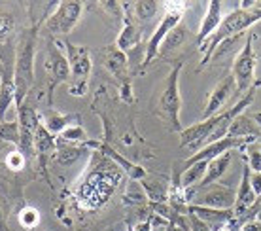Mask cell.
<instances>
[{
	"label": "cell",
	"mask_w": 261,
	"mask_h": 231,
	"mask_svg": "<svg viewBox=\"0 0 261 231\" xmlns=\"http://www.w3.org/2000/svg\"><path fill=\"white\" fill-rule=\"evenodd\" d=\"M38 27L25 29L15 44L13 55V74H15V105L19 108L25 102L29 89L34 82V53H36Z\"/></svg>",
	"instance_id": "6da1fadb"
},
{
	"label": "cell",
	"mask_w": 261,
	"mask_h": 231,
	"mask_svg": "<svg viewBox=\"0 0 261 231\" xmlns=\"http://www.w3.org/2000/svg\"><path fill=\"white\" fill-rule=\"evenodd\" d=\"M261 21V6L259 8H241V10H235V12H231L222 21V25L218 27V31H216L212 36H210L204 44H202L199 49L201 52L206 53V59L204 63L210 59V55L212 52L216 49V46H220L222 42L229 40L231 36L235 38V36H241V33H244L246 29Z\"/></svg>",
	"instance_id": "7a4b0ae2"
},
{
	"label": "cell",
	"mask_w": 261,
	"mask_h": 231,
	"mask_svg": "<svg viewBox=\"0 0 261 231\" xmlns=\"http://www.w3.org/2000/svg\"><path fill=\"white\" fill-rule=\"evenodd\" d=\"M63 49L66 52V59H68V65H70L72 78H74L68 91H70V95L80 97L87 89V80H89V74H91V68H93L89 49L84 46H74L70 42H65Z\"/></svg>",
	"instance_id": "3957f363"
},
{
	"label": "cell",
	"mask_w": 261,
	"mask_h": 231,
	"mask_svg": "<svg viewBox=\"0 0 261 231\" xmlns=\"http://www.w3.org/2000/svg\"><path fill=\"white\" fill-rule=\"evenodd\" d=\"M110 180H112L110 171L100 169V171L93 172L91 176L84 182V186L78 190L80 205L84 207L102 205L106 199H108V193L114 192V188L118 184V182H110Z\"/></svg>",
	"instance_id": "277c9868"
},
{
	"label": "cell",
	"mask_w": 261,
	"mask_h": 231,
	"mask_svg": "<svg viewBox=\"0 0 261 231\" xmlns=\"http://www.w3.org/2000/svg\"><path fill=\"white\" fill-rule=\"evenodd\" d=\"M182 70V65H176L172 68V72L169 74L165 91L159 100V112L163 114L165 119L169 121V125L172 127V131L182 133V125H180V108H182V99H180V91H178V74Z\"/></svg>",
	"instance_id": "5b68a950"
},
{
	"label": "cell",
	"mask_w": 261,
	"mask_h": 231,
	"mask_svg": "<svg viewBox=\"0 0 261 231\" xmlns=\"http://www.w3.org/2000/svg\"><path fill=\"white\" fill-rule=\"evenodd\" d=\"M46 68H47V74H49L47 100H49V105H53V91H55V87L59 86V84L68 82L72 76L70 65H68L66 55L63 53V44H61V42H55V40L49 42V46H47Z\"/></svg>",
	"instance_id": "8992f818"
},
{
	"label": "cell",
	"mask_w": 261,
	"mask_h": 231,
	"mask_svg": "<svg viewBox=\"0 0 261 231\" xmlns=\"http://www.w3.org/2000/svg\"><path fill=\"white\" fill-rule=\"evenodd\" d=\"M182 8L184 6L182 4H178V2L176 4H172V6L169 4V10H167V13H165V17L161 19V23H159V27H157V31L153 33L150 42H148L146 55H144V66L150 65L151 61L155 59L159 49H161V46H163V40L167 38L178 25H180V21H182V17H184Z\"/></svg>",
	"instance_id": "52a82bcc"
},
{
	"label": "cell",
	"mask_w": 261,
	"mask_h": 231,
	"mask_svg": "<svg viewBox=\"0 0 261 231\" xmlns=\"http://www.w3.org/2000/svg\"><path fill=\"white\" fill-rule=\"evenodd\" d=\"M82 2H57V10L46 19V29L51 34H68L82 19Z\"/></svg>",
	"instance_id": "ba28073f"
},
{
	"label": "cell",
	"mask_w": 261,
	"mask_h": 231,
	"mask_svg": "<svg viewBox=\"0 0 261 231\" xmlns=\"http://www.w3.org/2000/svg\"><path fill=\"white\" fill-rule=\"evenodd\" d=\"M255 76V57H254V47H252V38H248V42L242 46V49L239 52L233 65V78L235 84L239 87V91H250L252 84H254Z\"/></svg>",
	"instance_id": "9c48e42d"
},
{
	"label": "cell",
	"mask_w": 261,
	"mask_h": 231,
	"mask_svg": "<svg viewBox=\"0 0 261 231\" xmlns=\"http://www.w3.org/2000/svg\"><path fill=\"white\" fill-rule=\"evenodd\" d=\"M17 121H19V129H21V142H19V150L23 156H31L34 150V131H36V125L40 123V118L36 110H34L31 105H23L17 108Z\"/></svg>",
	"instance_id": "30bf717a"
},
{
	"label": "cell",
	"mask_w": 261,
	"mask_h": 231,
	"mask_svg": "<svg viewBox=\"0 0 261 231\" xmlns=\"http://www.w3.org/2000/svg\"><path fill=\"white\" fill-rule=\"evenodd\" d=\"M235 86H237L235 78H233V74H231V76L223 78L222 82L214 87V91L210 93V97H208V105H206L204 112H202V121L218 116V112L222 110V106L225 105V100L229 99V95H231V91H233Z\"/></svg>",
	"instance_id": "8fae6325"
},
{
	"label": "cell",
	"mask_w": 261,
	"mask_h": 231,
	"mask_svg": "<svg viewBox=\"0 0 261 231\" xmlns=\"http://www.w3.org/2000/svg\"><path fill=\"white\" fill-rule=\"evenodd\" d=\"M235 195L231 190L214 186L206 193H202V197L197 201V207H206V209H216V211H227L231 207H235Z\"/></svg>",
	"instance_id": "7c38bea8"
},
{
	"label": "cell",
	"mask_w": 261,
	"mask_h": 231,
	"mask_svg": "<svg viewBox=\"0 0 261 231\" xmlns=\"http://www.w3.org/2000/svg\"><path fill=\"white\" fill-rule=\"evenodd\" d=\"M13 100H15V74H13V63H10L0 70V119L2 121Z\"/></svg>",
	"instance_id": "4fadbf2b"
},
{
	"label": "cell",
	"mask_w": 261,
	"mask_h": 231,
	"mask_svg": "<svg viewBox=\"0 0 261 231\" xmlns=\"http://www.w3.org/2000/svg\"><path fill=\"white\" fill-rule=\"evenodd\" d=\"M222 4L220 2H208V10H206V15L201 23V29H199V34H197V42H199V47L206 42V40L212 36V34L218 31V27L222 25Z\"/></svg>",
	"instance_id": "5bb4252c"
},
{
	"label": "cell",
	"mask_w": 261,
	"mask_h": 231,
	"mask_svg": "<svg viewBox=\"0 0 261 231\" xmlns=\"http://www.w3.org/2000/svg\"><path fill=\"white\" fill-rule=\"evenodd\" d=\"M34 150L38 153L42 167H44V161L53 152H57V137L47 131L44 123H42V119H40V123L36 125V131H34Z\"/></svg>",
	"instance_id": "9a60e30c"
},
{
	"label": "cell",
	"mask_w": 261,
	"mask_h": 231,
	"mask_svg": "<svg viewBox=\"0 0 261 231\" xmlns=\"http://www.w3.org/2000/svg\"><path fill=\"white\" fill-rule=\"evenodd\" d=\"M140 27H138V21L133 17V13H125V27L123 31L119 33L118 36V42H116V47H118L119 52H129L133 47L137 46L138 42H140Z\"/></svg>",
	"instance_id": "2e32d148"
},
{
	"label": "cell",
	"mask_w": 261,
	"mask_h": 231,
	"mask_svg": "<svg viewBox=\"0 0 261 231\" xmlns=\"http://www.w3.org/2000/svg\"><path fill=\"white\" fill-rule=\"evenodd\" d=\"M255 199H257V195H255L254 190H252V184H250V172H248V167H246V169H244V174H242L241 186H239V192H237V195H235L237 214H242L244 211H248L250 207L255 203Z\"/></svg>",
	"instance_id": "e0dca14e"
},
{
	"label": "cell",
	"mask_w": 261,
	"mask_h": 231,
	"mask_svg": "<svg viewBox=\"0 0 261 231\" xmlns=\"http://www.w3.org/2000/svg\"><path fill=\"white\" fill-rule=\"evenodd\" d=\"M84 146H89V148H100V152L105 153V156H108L110 159H114L116 163H118L123 171H127V174H129L133 180H137V178H142L144 176V169H140V167L137 165H133L130 161H127L125 158H121L119 153H116L114 150H112L108 144H98V142H85Z\"/></svg>",
	"instance_id": "ac0fdd59"
},
{
	"label": "cell",
	"mask_w": 261,
	"mask_h": 231,
	"mask_svg": "<svg viewBox=\"0 0 261 231\" xmlns=\"http://www.w3.org/2000/svg\"><path fill=\"white\" fill-rule=\"evenodd\" d=\"M206 169H208V161H199V163H193L191 167H188L182 172V178H180L182 190L201 186V182L204 180V174H206Z\"/></svg>",
	"instance_id": "d6986e66"
},
{
	"label": "cell",
	"mask_w": 261,
	"mask_h": 231,
	"mask_svg": "<svg viewBox=\"0 0 261 231\" xmlns=\"http://www.w3.org/2000/svg\"><path fill=\"white\" fill-rule=\"evenodd\" d=\"M229 161H231V153L229 152L223 153V156H220V158L212 159V161L208 163V169H206L204 180L201 182V188H204V186H208V184H214L218 178H222V174L227 171Z\"/></svg>",
	"instance_id": "ffe728a7"
},
{
	"label": "cell",
	"mask_w": 261,
	"mask_h": 231,
	"mask_svg": "<svg viewBox=\"0 0 261 231\" xmlns=\"http://www.w3.org/2000/svg\"><path fill=\"white\" fill-rule=\"evenodd\" d=\"M42 123H44V127H46L51 135H55V137H59L66 127L74 125V123H72V116H65V114H57V112L47 114L46 118L42 119Z\"/></svg>",
	"instance_id": "44dd1931"
},
{
	"label": "cell",
	"mask_w": 261,
	"mask_h": 231,
	"mask_svg": "<svg viewBox=\"0 0 261 231\" xmlns=\"http://www.w3.org/2000/svg\"><path fill=\"white\" fill-rule=\"evenodd\" d=\"M129 8L133 10V17L138 21V23H144V21H150L153 15L157 13V8L159 4L153 2V0H142V2H130Z\"/></svg>",
	"instance_id": "7402d4cb"
},
{
	"label": "cell",
	"mask_w": 261,
	"mask_h": 231,
	"mask_svg": "<svg viewBox=\"0 0 261 231\" xmlns=\"http://www.w3.org/2000/svg\"><path fill=\"white\" fill-rule=\"evenodd\" d=\"M106 66L118 78H123L125 72H127V57H125V53L119 52L118 47H114V49L110 47L108 53H106Z\"/></svg>",
	"instance_id": "603a6c76"
},
{
	"label": "cell",
	"mask_w": 261,
	"mask_h": 231,
	"mask_svg": "<svg viewBox=\"0 0 261 231\" xmlns=\"http://www.w3.org/2000/svg\"><path fill=\"white\" fill-rule=\"evenodd\" d=\"M257 133V127L254 125V119L250 118H237L231 125H229V135L227 137H235V139H246L248 135L255 137ZM248 140V139H246Z\"/></svg>",
	"instance_id": "cb8c5ba5"
},
{
	"label": "cell",
	"mask_w": 261,
	"mask_h": 231,
	"mask_svg": "<svg viewBox=\"0 0 261 231\" xmlns=\"http://www.w3.org/2000/svg\"><path fill=\"white\" fill-rule=\"evenodd\" d=\"M84 153V148L80 146H59L57 144V152H55V161L61 163V165H74Z\"/></svg>",
	"instance_id": "d4e9b609"
},
{
	"label": "cell",
	"mask_w": 261,
	"mask_h": 231,
	"mask_svg": "<svg viewBox=\"0 0 261 231\" xmlns=\"http://www.w3.org/2000/svg\"><path fill=\"white\" fill-rule=\"evenodd\" d=\"M0 140H4V142H12L13 146H17L19 148V142H21V129H19V121L15 119V121H2L0 123Z\"/></svg>",
	"instance_id": "484cf974"
},
{
	"label": "cell",
	"mask_w": 261,
	"mask_h": 231,
	"mask_svg": "<svg viewBox=\"0 0 261 231\" xmlns=\"http://www.w3.org/2000/svg\"><path fill=\"white\" fill-rule=\"evenodd\" d=\"M57 142H66V144H85L87 140H85V131H84V127H80V125H70V127H66L65 131L61 133L59 137H57Z\"/></svg>",
	"instance_id": "4316f807"
},
{
	"label": "cell",
	"mask_w": 261,
	"mask_h": 231,
	"mask_svg": "<svg viewBox=\"0 0 261 231\" xmlns=\"http://www.w3.org/2000/svg\"><path fill=\"white\" fill-rule=\"evenodd\" d=\"M184 40H186V31H184V27L178 25L172 33L167 36V38L163 40L165 44L161 46V49L159 52L161 53H170V52H174V49H178V47L184 44Z\"/></svg>",
	"instance_id": "83f0119b"
},
{
	"label": "cell",
	"mask_w": 261,
	"mask_h": 231,
	"mask_svg": "<svg viewBox=\"0 0 261 231\" xmlns=\"http://www.w3.org/2000/svg\"><path fill=\"white\" fill-rule=\"evenodd\" d=\"M19 222L21 225L25 227V229H33V227H36L40 222V214L36 209H33V207H25V209H21L19 212Z\"/></svg>",
	"instance_id": "f1b7e54d"
},
{
	"label": "cell",
	"mask_w": 261,
	"mask_h": 231,
	"mask_svg": "<svg viewBox=\"0 0 261 231\" xmlns=\"http://www.w3.org/2000/svg\"><path fill=\"white\" fill-rule=\"evenodd\" d=\"M13 29H15V19H13V15L0 10V44L13 33Z\"/></svg>",
	"instance_id": "f546056e"
},
{
	"label": "cell",
	"mask_w": 261,
	"mask_h": 231,
	"mask_svg": "<svg viewBox=\"0 0 261 231\" xmlns=\"http://www.w3.org/2000/svg\"><path fill=\"white\" fill-rule=\"evenodd\" d=\"M23 163H25V156L19 150H15V152L6 156V165H10V169H13V171H19L21 167H23Z\"/></svg>",
	"instance_id": "4dcf8cb0"
},
{
	"label": "cell",
	"mask_w": 261,
	"mask_h": 231,
	"mask_svg": "<svg viewBox=\"0 0 261 231\" xmlns=\"http://www.w3.org/2000/svg\"><path fill=\"white\" fill-rule=\"evenodd\" d=\"M191 227H193V231H210L208 224L202 222V220L199 218V216H195L193 212H191Z\"/></svg>",
	"instance_id": "1f68e13d"
},
{
	"label": "cell",
	"mask_w": 261,
	"mask_h": 231,
	"mask_svg": "<svg viewBox=\"0 0 261 231\" xmlns=\"http://www.w3.org/2000/svg\"><path fill=\"white\" fill-rule=\"evenodd\" d=\"M250 169L254 172H261V152L250 153Z\"/></svg>",
	"instance_id": "d6a6232c"
},
{
	"label": "cell",
	"mask_w": 261,
	"mask_h": 231,
	"mask_svg": "<svg viewBox=\"0 0 261 231\" xmlns=\"http://www.w3.org/2000/svg\"><path fill=\"white\" fill-rule=\"evenodd\" d=\"M250 184H252V190H254L255 195H261V172L250 174Z\"/></svg>",
	"instance_id": "836d02e7"
},
{
	"label": "cell",
	"mask_w": 261,
	"mask_h": 231,
	"mask_svg": "<svg viewBox=\"0 0 261 231\" xmlns=\"http://www.w3.org/2000/svg\"><path fill=\"white\" fill-rule=\"evenodd\" d=\"M241 231H261V220H250L242 225Z\"/></svg>",
	"instance_id": "e575fe53"
},
{
	"label": "cell",
	"mask_w": 261,
	"mask_h": 231,
	"mask_svg": "<svg viewBox=\"0 0 261 231\" xmlns=\"http://www.w3.org/2000/svg\"><path fill=\"white\" fill-rule=\"evenodd\" d=\"M6 227V214H4V207L0 203V231H4Z\"/></svg>",
	"instance_id": "d590c367"
},
{
	"label": "cell",
	"mask_w": 261,
	"mask_h": 231,
	"mask_svg": "<svg viewBox=\"0 0 261 231\" xmlns=\"http://www.w3.org/2000/svg\"><path fill=\"white\" fill-rule=\"evenodd\" d=\"M123 91H121V97H123V100H130V86L129 84H123V87H121Z\"/></svg>",
	"instance_id": "8d00e7d4"
},
{
	"label": "cell",
	"mask_w": 261,
	"mask_h": 231,
	"mask_svg": "<svg viewBox=\"0 0 261 231\" xmlns=\"http://www.w3.org/2000/svg\"><path fill=\"white\" fill-rule=\"evenodd\" d=\"M135 231H151V225H150V222H144V224L137 225V227H135Z\"/></svg>",
	"instance_id": "74e56055"
},
{
	"label": "cell",
	"mask_w": 261,
	"mask_h": 231,
	"mask_svg": "<svg viewBox=\"0 0 261 231\" xmlns=\"http://www.w3.org/2000/svg\"><path fill=\"white\" fill-rule=\"evenodd\" d=\"M254 119H255V123H257V125L261 127V114H255V116H254Z\"/></svg>",
	"instance_id": "f35d334b"
},
{
	"label": "cell",
	"mask_w": 261,
	"mask_h": 231,
	"mask_svg": "<svg viewBox=\"0 0 261 231\" xmlns=\"http://www.w3.org/2000/svg\"><path fill=\"white\" fill-rule=\"evenodd\" d=\"M257 212H259V220H261V199H259V211Z\"/></svg>",
	"instance_id": "ab89813d"
},
{
	"label": "cell",
	"mask_w": 261,
	"mask_h": 231,
	"mask_svg": "<svg viewBox=\"0 0 261 231\" xmlns=\"http://www.w3.org/2000/svg\"><path fill=\"white\" fill-rule=\"evenodd\" d=\"M0 123H2V119H0Z\"/></svg>",
	"instance_id": "60d3db41"
}]
</instances>
